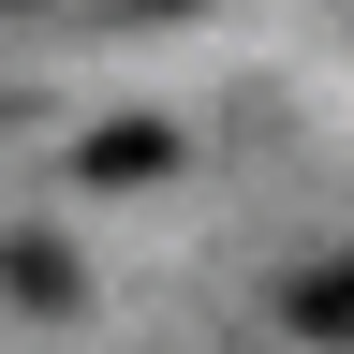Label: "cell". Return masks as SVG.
<instances>
[{"mask_svg": "<svg viewBox=\"0 0 354 354\" xmlns=\"http://www.w3.org/2000/svg\"><path fill=\"white\" fill-rule=\"evenodd\" d=\"M281 325H295V339H354V251H339V266H310V281L281 295Z\"/></svg>", "mask_w": 354, "mask_h": 354, "instance_id": "obj_3", "label": "cell"}, {"mask_svg": "<svg viewBox=\"0 0 354 354\" xmlns=\"http://www.w3.org/2000/svg\"><path fill=\"white\" fill-rule=\"evenodd\" d=\"M74 177H88V192H148V177H177V133H162V118H104V133L74 148Z\"/></svg>", "mask_w": 354, "mask_h": 354, "instance_id": "obj_1", "label": "cell"}, {"mask_svg": "<svg viewBox=\"0 0 354 354\" xmlns=\"http://www.w3.org/2000/svg\"><path fill=\"white\" fill-rule=\"evenodd\" d=\"M0 295H15V310H74V295H88V266H74L59 236H0Z\"/></svg>", "mask_w": 354, "mask_h": 354, "instance_id": "obj_2", "label": "cell"}, {"mask_svg": "<svg viewBox=\"0 0 354 354\" xmlns=\"http://www.w3.org/2000/svg\"><path fill=\"white\" fill-rule=\"evenodd\" d=\"M0 15H15V0H0Z\"/></svg>", "mask_w": 354, "mask_h": 354, "instance_id": "obj_4", "label": "cell"}]
</instances>
